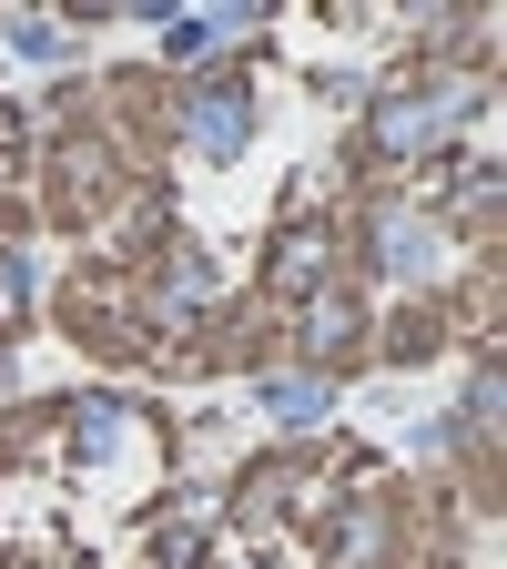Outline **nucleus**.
Wrapping results in <instances>:
<instances>
[{"label":"nucleus","mask_w":507,"mask_h":569,"mask_svg":"<svg viewBox=\"0 0 507 569\" xmlns=\"http://www.w3.org/2000/svg\"><path fill=\"white\" fill-rule=\"evenodd\" d=\"M264 407H274V417H315V407H325V377H284Z\"/></svg>","instance_id":"2"},{"label":"nucleus","mask_w":507,"mask_h":569,"mask_svg":"<svg viewBox=\"0 0 507 569\" xmlns=\"http://www.w3.org/2000/svg\"><path fill=\"white\" fill-rule=\"evenodd\" d=\"M234 21H213V11H193V21H173V51H213Z\"/></svg>","instance_id":"3"},{"label":"nucleus","mask_w":507,"mask_h":569,"mask_svg":"<svg viewBox=\"0 0 507 569\" xmlns=\"http://www.w3.org/2000/svg\"><path fill=\"white\" fill-rule=\"evenodd\" d=\"M183 122H193V142H203V153H234V142H244V92H203Z\"/></svg>","instance_id":"1"}]
</instances>
